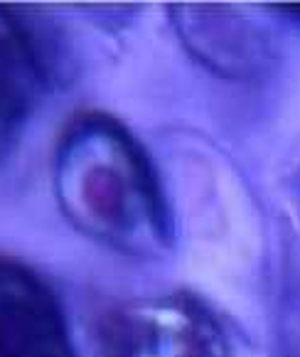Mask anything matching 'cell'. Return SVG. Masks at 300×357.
<instances>
[{
	"label": "cell",
	"mask_w": 300,
	"mask_h": 357,
	"mask_svg": "<svg viewBox=\"0 0 300 357\" xmlns=\"http://www.w3.org/2000/svg\"><path fill=\"white\" fill-rule=\"evenodd\" d=\"M45 89V64L32 32L0 8V155L13 146Z\"/></svg>",
	"instance_id": "cell-4"
},
{
	"label": "cell",
	"mask_w": 300,
	"mask_h": 357,
	"mask_svg": "<svg viewBox=\"0 0 300 357\" xmlns=\"http://www.w3.org/2000/svg\"><path fill=\"white\" fill-rule=\"evenodd\" d=\"M54 195L79 231L126 254H150L170 239L158 175L141 143L106 114H81L54 151Z\"/></svg>",
	"instance_id": "cell-1"
},
{
	"label": "cell",
	"mask_w": 300,
	"mask_h": 357,
	"mask_svg": "<svg viewBox=\"0 0 300 357\" xmlns=\"http://www.w3.org/2000/svg\"><path fill=\"white\" fill-rule=\"evenodd\" d=\"M0 357H77L54 294L20 261L0 257Z\"/></svg>",
	"instance_id": "cell-3"
},
{
	"label": "cell",
	"mask_w": 300,
	"mask_h": 357,
	"mask_svg": "<svg viewBox=\"0 0 300 357\" xmlns=\"http://www.w3.org/2000/svg\"><path fill=\"white\" fill-rule=\"evenodd\" d=\"M101 357H229V350L219 326L200 303L170 296L111 315Z\"/></svg>",
	"instance_id": "cell-2"
}]
</instances>
